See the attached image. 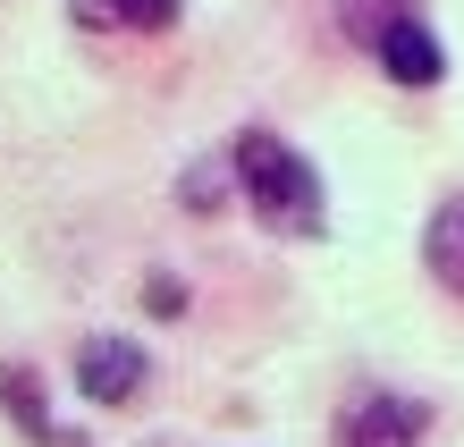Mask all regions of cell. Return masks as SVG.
I'll return each instance as SVG.
<instances>
[{"mask_svg": "<svg viewBox=\"0 0 464 447\" xmlns=\"http://www.w3.org/2000/svg\"><path fill=\"white\" fill-rule=\"evenodd\" d=\"M228 170L245 178V203H254L262 228H279V237H321V178L279 144V135L245 127L237 144H228Z\"/></svg>", "mask_w": 464, "mask_h": 447, "instance_id": "obj_1", "label": "cell"}, {"mask_svg": "<svg viewBox=\"0 0 464 447\" xmlns=\"http://www.w3.org/2000/svg\"><path fill=\"white\" fill-rule=\"evenodd\" d=\"M422 431H430V405H414V397H354L346 413H338V447H422Z\"/></svg>", "mask_w": 464, "mask_h": 447, "instance_id": "obj_2", "label": "cell"}, {"mask_svg": "<svg viewBox=\"0 0 464 447\" xmlns=\"http://www.w3.org/2000/svg\"><path fill=\"white\" fill-rule=\"evenodd\" d=\"M372 51H380V68H389L397 85H440V76H448V51H440V34H430V25H422L414 9L380 25V34H372Z\"/></svg>", "mask_w": 464, "mask_h": 447, "instance_id": "obj_3", "label": "cell"}, {"mask_svg": "<svg viewBox=\"0 0 464 447\" xmlns=\"http://www.w3.org/2000/svg\"><path fill=\"white\" fill-rule=\"evenodd\" d=\"M76 388H85L93 405H127L135 388H144V346H127V338H93L85 355H76Z\"/></svg>", "mask_w": 464, "mask_h": 447, "instance_id": "obj_4", "label": "cell"}, {"mask_svg": "<svg viewBox=\"0 0 464 447\" xmlns=\"http://www.w3.org/2000/svg\"><path fill=\"white\" fill-rule=\"evenodd\" d=\"M68 17L93 34H160L178 25V0H68Z\"/></svg>", "mask_w": 464, "mask_h": 447, "instance_id": "obj_5", "label": "cell"}, {"mask_svg": "<svg viewBox=\"0 0 464 447\" xmlns=\"http://www.w3.org/2000/svg\"><path fill=\"white\" fill-rule=\"evenodd\" d=\"M422 262H430V278H440L448 296H464V194L430 211V228H422Z\"/></svg>", "mask_w": 464, "mask_h": 447, "instance_id": "obj_6", "label": "cell"}, {"mask_svg": "<svg viewBox=\"0 0 464 447\" xmlns=\"http://www.w3.org/2000/svg\"><path fill=\"white\" fill-rule=\"evenodd\" d=\"M0 405H9V423H17V431H34V439H60V431H51V413H43V380H25V372H0Z\"/></svg>", "mask_w": 464, "mask_h": 447, "instance_id": "obj_7", "label": "cell"}, {"mask_svg": "<svg viewBox=\"0 0 464 447\" xmlns=\"http://www.w3.org/2000/svg\"><path fill=\"white\" fill-rule=\"evenodd\" d=\"M144 304H152V313H178L186 287H178V278H152V296H144Z\"/></svg>", "mask_w": 464, "mask_h": 447, "instance_id": "obj_8", "label": "cell"}]
</instances>
